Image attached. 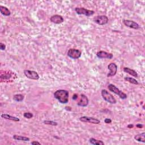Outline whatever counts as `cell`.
Masks as SVG:
<instances>
[{"label":"cell","instance_id":"obj_12","mask_svg":"<svg viewBox=\"0 0 145 145\" xmlns=\"http://www.w3.org/2000/svg\"><path fill=\"white\" fill-rule=\"evenodd\" d=\"M89 103V100L88 97H87L85 94H82L81 95V99L78 102L77 105L78 106L82 107H86L88 106Z\"/></svg>","mask_w":145,"mask_h":145},{"label":"cell","instance_id":"obj_6","mask_svg":"<svg viewBox=\"0 0 145 145\" xmlns=\"http://www.w3.org/2000/svg\"><path fill=\"white\" fill-rule=\"evenodd\" d=\"M93 20L96 24L103 26L108 23L109 19L106 15H97L94 18Z\"/></svg>","mask_w":145,"mask_h":145},{"label":"cell","instance_id":"obj_19","mask_svg":"<svg viewBox=\"0 0 145 145\" xmlns=\"http://www.w3.org/2000/svg\"><path fill=\"white\" fill-rule=\"evenodd\" d=\"M13 138L17 141H25V142H28V141H30V139L28 137L19 136V135H14Z\"/></svg>","mask_w":145,"mask_h":145},{"label":"cell","instance_id":"obj_7","mask_svg":"<svg viewBox=\"0 0 145 145\" xmlns=\"http://www.w3.org/2000/svg\"><path fill=\"white\" fill-rule=\"evenodd\" d=\"M24 74L26 77L32 80H38L40 78L39 75L36 71L30 70H24Z\"/></svg>","mask_w":145,"mask_h":145},{"label":"cell","instance_id":"obj_23","mask_svg":"<svg viewBox=\"0 0 145 145\" xmlns=\"http://www.w3.org/2000/svg\"><path fill=\"white\" fill-rule=\"evenodd\" d=\"M44 124L46 125H52V126H57L58 125V123L56 121H49V120H45L43 121Z\"/></svg>","mask_w":145,"mask_h":145},{"label":"cell","instance_id":"obj_29","mask_svg":"<svg viewBox=\"0 0 145 145\" xmlns=\"http://www.w3.org/2000/svg\"><path fill=\"white\" fill-rule=\"evenodd\" d=\"M77 98H78V95H77V94H75L72 97V99L74 100H75Z\"/></svg>","mask_w":145,"mask_h":145},{"label":"cell","instance_id":"obj_20","mask_svg":"<svg viewBox=\"0 0 145 145\" xmlns=\"http://www.w3.org/2000/svg\"><path fill=\"white\" fill-rule=\"evenodd\" d=\"M89 142L91 144H94V145H104V142H103L102 141L100 140H97L95 138H91L89 139Z\"/></svg>","mask_w":145,"mask_h":145},{"label":"cell","instance_id":"obj_10","mask_svg":"<svg viewBox=\"0 0 145 145\" xmlns=\"http://www.w3.org/2000/svg\"><path fill=\"white\" fill-rule=\"evenodd\" d=\"M123 23H124L126 27H128L130 28L134 29V30H138V29L140 28L139 25L133 20L124 19L123 20Z\"/></svg>","mask_w":145,"mask_h":145},{"label":"cell","instance_id":"obj_1","mask_svg":"<svg viewBox=\"0 0 145 145\" xmlns=\"http://www.w3.org/2000/svg\"><path fill=\"white\" fill-rule=\"evenodd\" d=\"M54 97L61 104H66L69 101V93L65 90H58L54 92Z\"/></svg>","mask_w":145,"mask_h":145},{"label":"cell","instance_id":"obj_16","mask_svg":"<svg viewBox=\"0 0 145 145\" xmlns=\"http://www.w3.org/2000/svg\"><path fill=\"white\" fill-rule=\"evenodd\" d=\"M123 70L125 72H126V73H128L130 75H131L132 76L134 77H136L137 78L138 77V75L137 72L133 69H130L129 68H127V67H125L124 69H123Z\"/></svg>","mask_w":145,"mask_h":145},{"label":"cell","instance_id":"obj_4","mask_svg":"<svg viewBox=\"0 0 145 145\" xmlns=\"http://www.w3.org/2000/svg\"><path fill=\"white\" fill-rule=\"evenodd\" d=\"M67 55L72 59H78L81 57L82 52L79 49L71 48L68 50Z\"/></svg>","mask_w":145,"mask_h":145},{"label":"cell","instance_id":"obj_22","mask_svg":"<svg viewBox=\"0 0 145 145\" xmlns=\"http://www.w3.org/2000/svg\"><path fill=\"white\" fill-rule=\"evenodd\" d=\"M125 81H127L128 82L130 83H132V84H133V85H138L139 84L138 82L136 79L133 78H132V77H125L124 78Z\"/></svg>","mask_w":145,"mask_h":145},{"label":"cell","instance_id":"obj_14","mask_svg":"<svg viewBox=\"0 0 145 145\" xmlns=\"http://www.w3.org/2000/svg\"><path fill=\"white\" fill-rule=\"evenodd\" d=\"M9 71H5L4 74V80L5 81H12L13 79L14 80V77L17 78V75L14 73V72H9Z\"/></svg>","mask_w":145,"mask_h":145},{"label":"cell","instance_id":"obj_27","mask_svg":"<svg viewBox=\"0 0 145 145\" xmlns=\"http://www.w3.org/2000/svg\"><path fill=\"white\" fill-rule=\"evenodd\" d=\"M136 127H137V128H138L141 129V128H143V125L141 124H138L136 125Z\"/></svg>","mask_w":145,"mask_h":145},{"label":"cell","instance_id":"obj_18","mask_svg":"<svg viewBox=\"0 0 145 145\" xmlns=\"http://www.w3.org/2000/svg\"><path fill=\"white\" fill-rule=\"evenodd\" d=\"M134 139L138 142L145 143V133L143 132L136 135L134 136Z\"/></svg>","mask_w":145,"mask_h":145},{"label":"cell","instance_id":"obj_25","mask_svg":"<svg viewBox=\"0 0 145 145\" xmlns=\"http://www.w3.org/2000/svg\"><path fill=\"white\" fill-rule=\"evenodd\" d=\"M6 49V45L3 44V43H0V49L2 50H4Z\"/></svg>","mask_w":145,"mask_h":145},{"label":"cell","instance_id":"obj_5","mask_svg":"<svg viewBox=\"0 0 145 145\" xmlns=\"http://www.w3.org/2000/svg\"><path fill=\"white\" fill-rule=\"evenodd\" d=\"M75 12L78 15H83L85 16L90 17L93 15L95 14V12L91 10H88L84 8H75Z\"/></svg>","mask_w":145,"mask_h":145},{"label":"cell","instance_id":"obj_11","mask_svg":"<svg viewBox=\"0 0 145 145\" xmlns=\"http://www.w3.org/2000/svg\"><path fill=\"white\" fill-rule=\"evenodd\" d=\"M96 56L100 59H112L113 57V54L104 51V50H100V51L97 52L96 53Z\"/></svg>","mask_w":145,"mask_h":145},{"label":"cell","instance_id":"obj_26","mask_svg":"<svg viewBox=\"0 0 145 145\" xmlns=\"http://www.w3.org/2000/svg\"><path fill=\"white\" fill-rule=\"evenodd\" d=\"M104 122L106 123V124H111V123L112 122V120L110 119V118H106V119L104 120Z\"/></svg>","mask_w":145,"mask_h":145},{"label":"cell","instance_id":"obj_3","mask_svg":"<svg viewBox=\"0 0 145 145\" xmlns=\"http://www.w3.org/2000/svg\"><path fill=\"white\" fill-rule=\"evenodd\" d=\"M108 89H109V90L111 91V92H113L114 94H116L121 99H126L127 98V95L126 94H125L124 92H123L122 91L118 89L116 86H115L113 84H109L108 85Z\"/></svg>","mask_w":145,"mask_h":145},{"label":"cell","instance_id":"obj_17","mask_svg":"<svg viewBox=\"0 0 145 145\" xmlns=\"http://www.w3.org/2000/svg\"><path fill=\"white\" fill-rule=\"evenodd\" d=\"M0 12H1L3 15L5 16L8 17L11 15V12L9 10V9L8 8H6V7L2 5L0 6Z\"/></svg>","mask_w":145,"mask_h":145},{"label":"cell","instance_id":"obj_2","mask_svg":"<svg viewBox=\"0 0 145 145\" xmlns=\"http://www.w3.org/2000/svg\"><path fill=\"white\" fill-rule=\"evenodd\" d=\"M101 94L104 100L107 101L108 103L112 104H115L117 103V100L115 99V97L109 92L107 90L103 89L101 90Z\"/></svg>","mask_w":145,"mask_h":145},{"label":"cell","instance_id":"obj_13","mask_svg":"<svg viewBox=\"0 0 145 145\" xmlns=\"http://www.w3.org/2000/svg\"><path fill=\"white\" fill-rule=\"evenodd\" d=\"M50 20L53 23L59 24L63 23L64 19V18L61 15L56 14V15H53L50 18Z\"/></svg>","mask_w":145,"mask_h":145},{"label":"cell","instance_id":"obj_24","mask_svg":"<svg viewBox=\"0 0 145 145\" xmlns=\"http://www.w3.org/2000/svg\"><path fill=\"white\" fill-rule=\"evenodd\" d=\"M34 115L31 112H25L23 114V117L26 118L28 119H30L31 118L33 117Z\"/></svg>","mask_w":145,"mask_h":145},{"label":"cell","instance_id":"obj_15","mask_svg":"<svg viewBox=\"0 0 145 145\" xmlns=\"http://www.w3.org/2000/svg\"><path fill=\"white\" fill-rule=\"evenodd\" d=\"M1 117L4 118V119L9 120H12V121H14L15 122H19L20 121V119L19 118H18L15 116H11V115H9L8 114H6V113L1 115Z\"/></svg>","mask_w":145,"mask_h":145},{"label":"cell","instance_id":"obj_8","mask_svg":"<svg viewBox=\"0 0 145 145\" xmlns=\"http://www.w3.org/2000/svg\"><path fill=\"white\" fill-rule=\"evenodd\" d=\"M108 69L110 70V72L107 74V77H113L117 73V66L115 63H111L108 65Z\"/></svg>","mask_w":145,"mask_h":145},{"label":"cell","instance_id":"obj_30","mask_svg":"<svg viewBox=\"0 0 145 145\" xmlns=\"http://www.w3.org/2000/svg\"><path fill=\"white\" fill-rule=\"evenodd\" d=\"M134 127V125L133 124H129L128 126H127V128H129V129H132Z\"/></svg>","mask_w":145,"mask_h":145},{"label":"cell","instance_id":"obj_21","mask_svg":"<svg viewBox=\"0 0 145 145\" xmlns=\"http://www.w3.org/2000/svg\"><path fill=\"white\" fill-rule=\"evenodd\" d=\"M24 99V96L22 94H15L13 96V100H15L17 102H20V101H22Z\"/></svg>","mask_w":145,"mask_h":145},{"label":"cell","instance_id":"obj_28","mask_svg":"<svg viewBox=\"0 0 145 145\" xmlns=\"http://www.w3.org/2000/svg\"><path fill=\"white\" fill-rule=\"evenodd\" d=\"M31 144H34V145H35V144H39V145L41 144V143L40 142H38V141H32V142H31Z\"/></svg>","mask_w":145,"mask_h":145},{"label":"cell","instance_id":"obj_9","mask_svg":"<svg viewBox=\"0 0 145 145\" xmlns=\"http://www.w3.org/2000/svg\"><path fill=\"white\" fill-rule=\"evenodd\" d=\"M79 120L83 122H89L94 124H99L100 121L96 118L88 116H82L79 118Z\"/></svg>","mask_w":145,"mask_h":145}]
</instances>
